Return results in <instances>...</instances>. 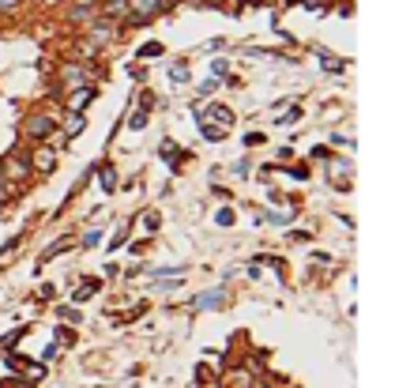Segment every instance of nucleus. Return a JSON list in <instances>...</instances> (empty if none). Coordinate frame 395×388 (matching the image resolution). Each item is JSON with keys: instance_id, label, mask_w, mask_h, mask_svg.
<instances>
[{"instance_id": "24", "label": "nucleus", "mask_w": 395, "mask_h": 388, "mask_svg": "<svg viewBox=\"0 0 395 388\" xmlns=\"http://www.w3.org/2000/svg\"><path fill=\"white\" fill-rule=\"evenodd\" d=\"M245 143H248V147H260V143H264V136H260V132H253V136H245Z\"/></svg>"}, {"instance_id": "21", "label": "nucleus", "mask_w": 395, "mask_h": 388, "mask_svg": "<svg viewBox=\"0 0 395 388\" xmlns=\"http://www.w3.org/2000/svg\"><path fill=\"white\" fill-rule=\"evenodd\" d=\"M297 117H301V106H294V110H290V113H286V117H282V125H294V121H297Z\"/></svg>"}, {"instance_id": "15", "label": "nucleus", "mask_w": 395, "mask_h": 388, "mask_svg": "<svg viewBox=\"0 0 395 388\" xmlns=\"http://www.w3.org/2000/svg\"><path fill=\"white\" fill-rule=\"evenodd\" d=\"M162 53H166V50H162V42H147V45L140 50L143 61H151V57H162Z\"/></svg>"}, {"instance_id": "16", "label": "nucleus", "mask_w": 395, "mask_h": 388, "mask_svg": "<svg viewBox=\"0 0 395 388\" xmlns=\"http://www.w3.org/2000/svg\"><path fill=\"white\" fill-rule=\"evenodd\" d=\"M83 125H87V121L76 113V117H72V125H64V136H68V140H72V136H79V132H83Z\"/></svg>"}, {"instance_id": "10", "label": "nucleus", "mask_w": 395, "mask_h": 388, "mask_svg": "<svg viewBox=\"0 0 395 388\" xmlns=\"http://www.w3.org/2000/svg\"><path fill=\"white\" fill-rule=\"evenodd\" d=\"M200 132H204V140L219 143L222 136H226V128H219V125H211V121H204V125H200Z\"/></svg>"}, {"instance_id": "3", "label": "nucleus", "mask_w": 395, "mask_h": 388, "mask_svg": "<svg viewBox=\"0 0 395 388\" xmlns=\"http://www.w3.org/2000/svg\"><path fill=\"white\" fill-rule=\"evenodd\" d=\"M0 170H4L8 177H12V181H27L30 174H34V170H30V163L23 155H4V163H0Z\"/></svg>"}, {"instance_id": "25", "label": "nucleus", "mask_w": 395, "mask_h": 388, "mask_svg": "<svg viewBox=\"0 0 395 388\" xmlns=\"http://www.w3.org/2000/svg\"><path fill=\"white\" fill-rule=\"evenodd\" d=\"M125 234H128V230H117V234H113V241H109V245H113V249H120V245H125Z\"/></svg>"}, {"instance_id": "4", "label": "nucleus", "mask_w": 395, "mask_h": 388, "mask_svg": "<svg viewBox=\"0 0 395 388\" xmlns=\"http://www.w3.org/2000/svg\"><path fill=\"white\" fill-rule=\"evenodd\" d=\"M61 79H64V87H68V91H76V87L87 83V72L79 68V64H64V68H61Z\"/></svg>"}, {"instance_id": "2", "label": "nucleus", "mask_w": 395, "mask_h": 388, "mask_svg": "<svg viewBox=\"0 0 395 388\" xmlns=\"http://www.w3.org/2000/svg\"><path fill=\"white\" fill-rule=\"evenodd\" d=\"M30 170L38 174H53L56 170V151L45 147V143H34V155H30Z\"/></svg>"}, {"instance_id": "18", "label": "nucleus", "mask_w": 395, "mask_h": 388, "mask_svg": "<svg viewBox=\"0 0 395 388\" xmlns=\"http://www.w3.org/2000/svg\"><path fill=\"white\" fill-rule=\"evenodd\" d=\"M184 272V264H169V268H155L151 276H181Z\"/></svg>"}, {"instance_id": "27", "label": "nucleus", "mask_w": 395, "mask_h": 388, "mask_svg": "<svg viewBox=\"0 0 395 388\" xmlns=\"http://www.w3.org/2000/svg\"><path fill=\"white\" fill-rule=\"evenodd\" d=\"M4 204H8V200H0V212H4Z\"/></svg>"}, {"instance_id": "26", "label": "nucleus", "mask_w": 395, "mask_h": 388, "mask_svg": "<svg viewBox=\"0 0 395 388\" xmlns=\"http://www.w3.org/2000/svg\"><path fill=\"white\" fill-rule=\"evenodd\" d=\"M19 8V0H0V12H15Z\"/></svg>"}, {"instance_id": "5", "label": "nucleus", "mask_w": 395, "mask_h": 388, "mask_svg": "<svg viewBox=\"0 0 395 388\" xmlns=\"http://www.w3.org/2000/svg\"><path fill=\"white\" fill-rule=\"evenodd\" d=\"M94 94H98V87H94V83H87V87H76V94H72V102H68V106H72V113H79V110L87 106V102L94 99Z\"/></svg>"}, {"instance_id": "12", "label": "nucleus", "mask_w": 395, "mask_h": 388, "mask_svg": "<svg viewBox=\"0 0 395 388\" xmlns=\"http://www.w3.org/2000/svg\"><path fill=\"white\" fill-rule=\"evenodd\" d=\"M94 290H98V283H94V279H87V283H83V287H79V290H76V294H72V298H76V302H87V298H91Z\"/></svg>"}, {"instance_id": "7", "label": "nucleus", "mask_w": 395, "mask_h": 388, "mask_svg": "<svg viewBox=\"0 0 395 388\" xmlns=\"http://www.w3.org/2000/svg\"><path fill=\"white\" fill-rule=\"evenodd\" d=\"M87 34H91L94 42H109V38H113V27H109V19H94Z\"/></svg>"}, {"instance_id": "13", "label": "nucleus", "mask_w": 395, "mask_h": 388, "mask_svg": "<svg viewBox=\"0 0 395 388\" xmlns=\"http://www.w3.org/2000/svg\"><path fill=\"white\" fill-rule=\"evenodd\" d=\"M102 189H106V192H113V189H117V170H113V166H106V170H102Z\"/></svg>"}, {"instance_id": "6", "label": "nucleus", "mask_w": 395, "mask_h": 388, "mask_svg": "<svg viewBox=\"0 0 395 388\" xmlns=\"http://www.w3.org/2000/svg\"><path fill=\"white\" fill-rule=\"evenodd\" d=\"M98 12L106 15V19H128V0H106Z\"/></svg>"}, {"instance_id": "11", "label": "nucleus", "mask_w": 395, "mask_h": 388, "mask_svg": "<svg viewBox=\"0 0 395 388\" xmlns=\"http://www.w3.org/2000/svg\"><path fill=\"white\" fill-rule=\"evenodd\" d=\"M15 196V185H12V177L0 170V200H12Z\"/></svg>"}, {"instance_id": "22", "label": "nucleus", "mask_w": 395, "mask_h": 388, "mask_svg": "<svg viewBox=\"0 0 395 388\" xmlns=\"http://www.w3.org/2000/svg\"><path fill=\"white\" fill-rule=\"evenodd\" d=\"M83 245H98V230H87L83 234Z\"/></svg>"}, {"instance_id": "9", "label": "nucleus", "mask_w": 395, "mask_h": 388, "mask_svg": "<svg viewBox=\"0 0 395 388\" xmlns=\"http://www.w3.org/2000/svg\"><path fill=\"white\" fill-rule=\"evenodd\" d=\"M204 117H211V121H219V128H230L233 125V113L226 110V106H207Z\"/></svg>"}, {"instance_id": "19", "label": "nucleus", "mask_w": 395, "mask_h": 388, "mask_svg": "<svg viewBox=\"0 0 395 388\" xmlns=\"http://www.w3.org/2000/svg\"><path fill=\"white\" fill-rule=\"evenodd\" d=\"M211 76L219 79V76H230V64L226 61H211Z\"/></svg>"}, {"instance_id": "1", "label": "nucleus", "mask_w": 395, "mask_h": 388, "mask_svg": "<svg viewBox=\"0 0 395 388\" xmlns=\"http://www.w3.org/2000/svg\"><path fill=\"white\" fill-rule=\"evenodd\" d=\"M53 117H45V113H30L27 121H23V136H30V140H38L42 143L45 136H53Z\"/></svg>"}, {"instance_id": "17", "label": "nucleus", "mask_w": 395, "mask_h": 388, "mask_svg": "<svg viewBox=\"0 0 395 388\" xmlns=\"http://www.w3.org/2000/svg\"><path fill=\"white\" fill-rule=\"evenodd\" d=\"M169 76H173V83H189V64H173Z\"/></svg>"}, {"instance_id": "20", "label": "nucleus", "mask_w": 395, "mask_h": 388, "mask_svg": "<svg viewBox=\"0 0 395 388\" xmlns=\"http://www.w3.org/2000/svg\"><path fill=\"white\" fill-rule=\"evenodd\" d=\"M128 125H132V128H136V132H140V128H147V110H140V113H136V117H132V121H128Z\"/></svg>"}, {"instance_id": "8", "label": "nucleus", "mask_w": 395, "mask_h": 388, "mask_svg": "<svg viewBox=\"0 0 395 388\" xmlns=\"http://www.w3.org/2000/svg\"><path fill=\"white\" fill-rule=\"evenodd\" d=\"M192 305H196V309H215V305H222V290H204Z\"/></svg>"}, {"instance_id": "23", "label": "nucleus", "mask_w": 395, "mask_h": 388, "mask_svg": "<svg viewBox=\"0 0 395 388\" xmlns=\"http://www.w3.org/2000/svg\"><path fill=\"white\" fill-rule=\"evenodd\" d=\"M219 223H222V226L233 223V212H230V207H222V212H219Z\"/></svg>"}, {"instance_id": "14", "label": "nucleus", "mask_w": 395, "mask_h": 388, "mask_svg": "<svg viewBox=\"0 0 395 388\" xmlns=\"http://www.w3.org/2000/svg\"><path fill=\"white\" fill-rule=\"evenodd\" d=\"M317 53H320V61H324V68H328V72H343V61H335V57L328 53V50H317Z\"/></svg>"}]
</instances>
